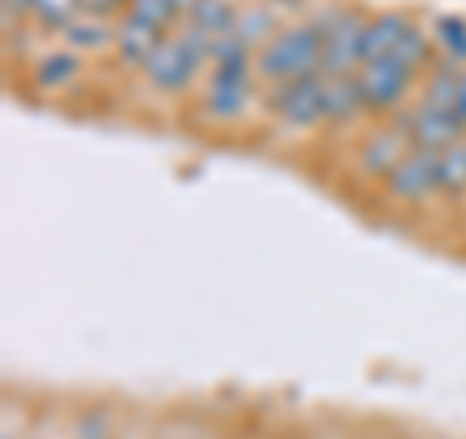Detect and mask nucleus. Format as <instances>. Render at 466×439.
<instances>
[{
    "instance_id": "obj_20",
    "label": "nucleus",
    "mask_w": 466,
    "mask_h": 439,
    "mask_svg": "<svg viewBox=\"0 0 466 439\" xmlns=\"http://www.w3.org/2000/svg\"><path fill=\"white\" fill-rule=\"evenodd\" d=\"M27 8H32V0H5V24L12 27V12H16V16H27Z\"/></svg>"
},
{
    "instance_id": "obj_18",
    "label": "nucleus",
    "mask_w": 466,
    "mask_h": 439,
    "mask_svg": "<svg viewBox=\"0 0 466 439\" xmlns=\"http://www.w3.org/2000/svg\"><path fill=\"white\" fill-rule=\"evenodd\" d=\"M128 8V0H82V12H94V16H109V20H121Z\"/></svg>"
},
{
    "instance_id": "obj_8",
    "label": "nucleus",
    "mask_w": 466,
    "mask_h": 439,
    "mask_svg": "<svg viewBox=\"0 0 466 439\" xmlns=\"http://www.w3.org/2000/svg\"><path fill=\"white\" fill-rule=\"evenodd\" d=\"M408 152H412V140H408V133L397 121H389V125H377L361 137L358 152H354V164L370 183H385L392 175V168H397Z\"/></svg>"
},
{
    "instance_id": "obj_14",
    "label": "nucleus",
    "mask_w": 466,
    "mask_h": 439,
    "mask_svg": "<svg viewBox=\"0 0 466 439\" xmlns=\"http://www.w3.org/2000/svg\"><path fill=\"white\" fill-rule=\"evenodd\" d=\"M276 32H280V27H276L272 12H268L265 5H245V8H238V24H233V36H238L253 55L265 47V43H268Z\"/></svg>"
},
{
    "instance_id": "obj_16",
    "label": "nucleus",
    "mask_w": 466,
    "mask_h": 439,
    "mask_svg": "<svg viewBox=\"0 0 466 439\" xmlns=\"http://www.w3.org/2000/svg\"><path fill=\"white\" fill-rule=\"evenodd\" d=\"M78 12H82V0H32L27 16H32L43 32H63Z\"/></svg>"
},
{
    "instance_id": "obj_4",
    "label": "nucleus",
    "mask_w": 466,
    "mask_h": 439,
    "mask_svg": "<svg viewBox=\"0 0 466 439\" xmlns=\"http://www.w3.org/2000/svg\"><path fill=\"white\" fill-rule=\"evenodd\" d=\"M420 75L412 66H404L400 58H373L358 70V90H361V106H366V117H397L408 101V90Z\"/></svg>"
},
{
    "instance_id": "obj_15",
    "label": "nucleus",
    "mask_w": 466,
    "mask_h": 439,
    "mask_svg": "<svg viewBox=\"0 0 466 439\" xmlns=\"http://www.w3.org/2000/svg\"><path fill=\"white\" fill-rule=\"evenodd\" d=\"M183 20H191L202 32L222 39L226 32H233V24H238V5H229V0H195Z\"/></svg>"
},
{
    "instance_id": "obj_3",
    "label": "nucleus",
    "mask_w": 466,
    "mask_h": 439,
    "mask_svg": "<svg viewBox=\"0 0 466 439\" xmlns=\"http://www.w3.org/2000/svg\"><path fill=\"white\" fill-rule=\"evenodd\" d=\"M366 20H370V12H361V8H330L315 20L319 36H323V66H319V75H327V78L358 75L361 63H366L361 58Z\"/></svg>"
},
{
    "instance_id": "obj_12",
    "label": "nucleus",
    "mask_w": 466,
    "mask_h": 439,
    "mask_svg": "<svg viewBox=\"0 0 466 439\" xmlns=\"http://www.w3.org/2000/svg\"><path fill=\"white\" fill-rule=\"evenodd\" d=\"M58 39L78 55H106L116 47V20L94 16V12H78V16L58 32Z\"/></svg>"
},
{
    "instance_id": "obj_9",
    "label": "nucleus",
    "mask_w": 466,
    "mask_h": 439,
    "mask_svg": "<svg viewBox=\"0 0 466 439\" xmlns=\"http://www.w3.org/2000/svg\"><path fill=\"white\" fill-rule=\"evenodd\" d=\"M27 75H32V86L39 94H66L75 90L86 75V55L70 51L66 43H58V47L43 51L32 66H27Z\"/></svg>"
},
{
    "instance_id": "obj_10",
    "label": "nucleus",
    "mask_w": 466,
    "mask_h": 439,
    "mask_svg": "<svg viewBox=\"0 0 466 439\" xmlns=\"http://www.w3.org/2000/svg\"><path fill=\"white\" fill-rule=\"evenodd\" d=\"M164 36L167 32H159V27L144 24V20H137V16H128V12H125V16L116 20V47H113L121 70H128V75H140L144 63L152 58V51L159 47V39H164Z\"/></svg>"
},
{
    "instance_id": "obj_21",
    "label": "nucleus",
    "mask_w": 466,
    "mask_h": 439,
    "mask_svg": "<svg viewBox=\"0 0 466 439\" xmlns=\"http://www.w3.org/2000/svg\"><path fill=\"white\" fill-rule=\"evenodd\" d=\"M455 113H459V121L466 125V66L459 70V97H455Z\"/></svg>"
},
{
    "instance_id": "obj_22",
    "label": "nucleus",
    "mask_w": 466,
    "mask_h": 439,
    "mask_svg": "<svg viewBox=\"0 0 466 439\" xmlns=\"http://www.w3.org/2000/svg\"><path fill=\"white\" fill-rule=\"evenodd\" d=\"M462 249H466V222H462Z\"/></svg>"
},
{
    "instance_id": "obj_11",
    "label": "nucleus",
    "mask_w": 466,
    "mask_h": 439,
    "mask_svg": "<svg viewBox=\"0 0 466 439\" xmlns=\"http://www.w3.org/2000/svg\"><path fill=\"white\" fill-rule=\"evenodd\" d=\"M412 27V16L400 8H389V12H370L366 20V32H361V58L373 63V58H385L397 51V43L404 39V32ZM361 63V66H366Z\"/></svg>"
},
{
    "instance_id": "obj_5",
    "label": "nucleus",
    "mask_w": 466,
    "mask_h": 439,
    "mask_svg": "<svg viewBox=\"0 0 466 439\" xmlns=\"http://www.w3.org/2000/svg\"><path fill=\"white\" fill-rule=\"evenodd\" d=\"M260 101H265L272 121L284 125V128H299L303 133V128L327 125V117H323V75L268 86Z\"/></svg>"
},
{
    "instance_id": "obj_19",
    "label": "nucleus",
    "mask_w": 466,
    "mask_h": 439,
    "mask_svg": "<svg viewBox=\"0 0 466 439\" xmlns=\"http://www.w3.org/2000/svg\"><path fill=\"white\" fill-rule=\"evenodd\" d=\"M106 432H109L106 416H90V420L82 424V439H106Z\"/></svg>"
},
{
    "instance_id": "obj_1",
    "label": "nucleus",
    "mask_w": 466,
    "mask_h": 439,
    "mask_svg": "<svg viewBox=\"0 0 466 439\" xmlns=\"http://www.w3.org/2000/svg\"><path fill=\"white\" fill-rule=\"evenodd\" d=\"M214 43L218 39L210 32H202V27H195L191 20H179L164 39H159V47L152 51L148 63H144V70H140L144 86L159 97L187 94L198 82L202 66L210 70Z\"/></svg>"
},
{
    "instance_id": "obj_2",
    "label": "nucleus",
    "mask_w": 466,
    "mask_h": 439,
    "mask_svg": "<svg viewBox=\"0 0 466 439\" xmlns=\"http://www.w3.org/2000/svg\"><path fill=\"white\" fill-rule=\"evenodd\" d=\"M323 66V36H319L315 20L284 24L265 47L257 51V78L268 86L311 78Z\"/></svg>"
},
{
    "instance_id": "obj_17",
    "label": "nucleus",
    "mask_w": 466,
    "mask_h": 439,
    "mask_svg": "<svg viewBox=\"0 0 466 439\" xmlns=\"http://www.w3.org/2000/svg\"><path fill=\"white\" fill-rule=\"evenodd\" d=\"M435 168H440V191L443 195H462L466 191V140L443 148L440 159H435Z\"/></svg>"
},
{
    "instance_id": "obj_6",
    "label": "nucleus",
    "mask_w": 466,
    "mask_h": 439,
    "mask_svg": "<svg viewBox=\"0 0 466 439\" xmlns=\"http://www.w3.org/2000/svg\"><path fill=\"white\" fill-rule=\"evenodd\" d=\"M435 159H440V152H424V148H412L397 168H392V175L381 183L385 199L392 202V207L400 210H416V207H428L431 199H440V168H435Z\"/></svg>"
},
{
    "instance_id": "obj_13",
    "label": "nucleus",
    "mask_w": 466,
    "mask_h": 439,
    "mask_svg": "<svg viewBox=\"0 0 466 439\" xmlns=\"http://www.w3.org/2000/svg\"><path fill=\"white\" fill-rule=\"evenodd\" d=\"M323 117H327V125H350V121H358V117H366L358 75H346V78L323 75Z\"/></svg>"
},
{
    "instance_id": "obj_7",
    "label": "nucleus",
    "mask_w": 466,
    "mask_h": 439,
    "mask_svg": "<svg viewBox=\"0 0 466 439\" xmlns=\"http://www.w3.org/2000/svg\"><path fill=\"white\" fill-rule=\"evenodd\" d=\"M392 121L408 133L412 148H424V152H443V148H451V144L466 140V125L459 121V113L428 106V101H412V106H404Z\"/></svg>"
}]
</instances>
